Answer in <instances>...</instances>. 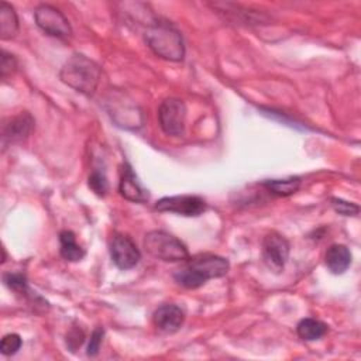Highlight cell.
Here are the masks:
<instances>
[{
	"mask_svg": "<svg viewBox=\"0 0 361 361\" xmlns=\"http://www.w3.org/2000/svg\"><path fill=\"white\" fill-rule=\"evenodd\" d=\"M230 269V264L224 257L216 254H199L189 257L186 265L173 274L178 285L186 289H196L209 279L221 278Z\"/></svg>",
	"mask_w": 361,
	"mask_h": 361,
	"instance_id": "6da1fadb",
	"label": "cell"
},
{
	"mask_svg": "<svg viewBox=\"0 0 361 361\" xmlns=\"http://www.w3.org/2000/svg\"><path fill=\"white\" fill-rule=\"evenodd\" d=\"M102 69L90 58L82 54H73L62 66L61 80L69 87L83 94H93L100 80Z\"/></svg>",
	"mask_w": 361,
	"mask_h": 361,
	"instance_id": "7a4b0ae2",
	"label": "cell"
},
{
	"mask_svg": "<svg viewBox=\"0 0 361 361\" xmlns=\"http://www.w3.org/2000/svg\"><path fill=\"white\" fill-rule=\"evenodd\" d=\"M145 42L151 51L166 61L179 62L185 56V45L180 32L165 21H155L145 31Z\"/></svg>",
	"mask_w": 361,
	"mask_h": 361,
	"instance_id": "3957f363",
	"label": "cell"
},
{
	"mask_svg": "<svg viewBox=\"0 0 361 361\" xmlns=\"http://www.w3.org/2000/svg\"><path fill=\"white\" fill-rule=\"evenodd\" d=\"M144 248L151 257L166 262H182L189 259L186 245L175 235L162 230L147 233L144 237Z\"/></svg>",
	"mask_w": 361,
	"mask_h": 361,
	"instance_id": "277c9868",
	"label": "cell"
},
{
	"mask_svg": "<svg viewBox=\"0 0 361 361\" xmlns=\"http://www.w3.org/2000/svg\"><path fill=\"white\" fill-rule=\"evenodd\" d=\"M34 18L38 28L42 30L47 35L65 39L72 34V28L68 18L54 6H38L34 11Z\"/></svg>",
	"mask_w": 361,
	"mask_h": 361,
	"instance_id": "5b68a950",
	"label": "cell"
},
{
	"mask_svg": "<svg viewBox=\"0 0 361 361\" xmlns=\"http://www.w3.org/2000/svg\"><path fill=\"white\" fill-rule=\"evenodd\" d=\"M158 120L162 131L168 135H180L185 131L186 106L180 99L168 97L158 109Z\"/></svg>",
	"mask_w": 361,
	"mask_h": 361,
	"instance_id": "8992f818",
	"label": "cell"
},
{
	"mask_svg": "<svg viewBox=\"0 0 361 361\" xmlns=\"http://www.w3.org/2000/svg\"><path fill=\"white\" fill-rule=\"evenodd\" d=\"M154 209L158 212H169L180 216H186V217H196V216H200L207 209V204L204 199H202L200 196L180 195V196H165L157 200Z\"/></svg>",
	"mask_w": 361,
	"mask_h": 361,
	"instance_id": "52a82bcc",
	"label": "cell"
},
{
	"mask_svg": "<svg viewBox=\"0 0 361 361\" xmlns=\"http://www.w3.org/2000/svg\"><path fill=\"white\" fill-rule=\"evenodd\" d=\"M289 250L288 240L276 231L268 233L262 240V259L265 265L276 274L285 268L289 258Z\"/></svg>",
	"mask_w": 361,
	"mask_h": 361,
	"instance_id": "ba28073f",
	"label": "cell"
},
{
	"mask_svg": "<svg viewBox=\"0 0 361 361\" xmlns=\"http://www.w3.org/2000/svg\"><path fill=\"white\" fill-rule=\"evenodd\" d=\"M110 257L117 268L130 269L140 262L141 252L131 237L126 234H116L110 244Z\"/></svg>",
	"mask_w": 361,
	"mask_h": 361,
	"instance_id": "9c48e42d",
	"label": "cell"
},
{
	"mask_svg": "<svg viewBox=\"0 0 361 361\" xmlns=\"http://www.w3.org/2000/svg\"><path fill=\"white\" fill-rule=\"evenodd\" d=\"M34 128V118L30 113L21 111L14 117H10L3 124L1 131V144L6 148L11 144L23 142L28 138Z\"/></svg>",
	"mask_w": 361,
	"mask_h": 361,
	"instance_id": "30bf717a",
	"label": "cell"
},
{
	"mask_svg": "<svg viewBox=\"0 0 361 361\" xmlns=\"http://www.w3.org/2000/svg\"><path fill=\"white\" fill-rule=\"evenodd\" d=\"M152 320L158 330L164 333H175L183 324L185 313L176 305H162L154 312Z\"/></svg>",
	"mask_w": 361,
	"mask_h": 361,
	"instance_id": "8fae6325",
	"label": "cell"
},
{
	"mask_svg": "<svg viewBox=\"0 0 361 361\" xmlns=\"http://www.w3.org/2000/svg\"><path fill=\"white\" fill-rule=\"evenodd\" d=\"M118 192L124 199H127L130 202L144 203L148 200L147 190L141 186L134 171L131 169V166L128 164L123 165L121 178H120V183H118Z\"/></svg>",
	"mask_w": 361,
	"mask_h": 361,
	"instance_id": "7c38bea8",
	"label": "cell"
},
{
	"mask_svg": "<svg viewBox=\"0 0 361 361\" xmlns=\"http://www.w3.org/2000/svg\"><path fill=\"white\" fill-rule=\"evenodd\" d=\"M351 251L343 244H331L324 254V264L334 275L344 274L351 265Z\"/></svg>",
	"mask_w": 361,
	"mask_h": 361,
	"instance_id": "4fadbf2b",
	"label": "cell"
},
{
	"mask_svg": "<svg viewBox=\"0 0 361 361\" xmlns=\"http://www.w3.org/2000/svg\"><path fill=\"white\" fill-rule=\"evenodd\" d=\"M59 254L65 261L76 262L85 257V250L76 243V237L71 230L59 233Z\"/></svg>",
	"mask_w": 361,
	"mask_h": 361,
	"instance_id": "5bb4252c",
	"label": "cell"
},
{
	"mask_svg": "<svg viewBox=\"0 0 361 361\" xmlns=\"http://www.w3.org/2000/svg\"><path fill=\"white\" fill-rule=\"evenodd\" d=\"M329 331V326L323 323L322 320L313 319V317H306L302 319L298 326H296V333L298 336L305 340V341H314L322 338L326 333Z\"/></svg>",
	"mask_w": 361,
	"mask_h": 361,
	"instance_id": "9a60e30c",
	"label": "cell"
},
{
	"mask_svg": "<svg viewBox=\"0 0 361 361\" xmlns=\"http://www.w3.org/2000/svg\"><path fill=\"white\" fill-rule=\"evenodd\" d=\"M18 31V18L14 8L6 3H0V37L1 39L13 38Z\"/></svg>",
	"mask_w": 361,
	"mask_h": 361,
	"instance_id": "2e32d148",
	"label": "cell"
},
{
	"mask_svg": "<svg viewBox=\"0 0 361 361\" xmlns=\"http://www.w3.org/2000/svg\"><path fill=\"white\" fill-rule=\"evenodd\" d=\"M262 186L276 196H290L299 190L300 178L290 176L288 179H268L262 182Z\"/></svg>",
	"mask_w": 361,
	"mask_h": 361,
	"instance_id": "e0dca14e",
	"label": "cell"
},
{
	"mask_svg": "<svg viewBox=\"0 0 361 361\" xmlns=\"http://www.w3.org/2000/svg\"><path fill=\"white\" fill-rule=\"evenodd\" d=\"M3 281L8 289L17 293H25L28 290L27 278L21 272H7L3 275Z\"/></svg>",
	"mask_w": 361,
	"mask_h": 361,
	"instance_id": "ac0fdd59",
	"label": "cell"
},
{
	"mask_svg": "<svg viewBox=\"0 0 361 361\" xmlns=\"http://www.w3.org/2000/svg\"><path fill=\"white\" fill-rule=\"evenodd\" d=\"M21 345H23L21 337L18 334H16V333H10V334H6L1 338L0 351L4 355H13V354H16L20 350Z\"/></svg>",
	"mask_w": 361,
	"mask_h": 361,
	"instance_id": "d6986e66",
	"label": "cell"
},
{
	"mask_svg": "<svg viewBox=\"0 0 361 361\" xmlns=\"http://www.w3.org/2000/svg\"><path fill=\"white\" fill-rule=\"evenodd\" d=\"M89 188L97 195V196H104L109 190V183L104 176V173L94 171L89 176Z\"/></svg>",
	"mask_w": 361,
	"mask_h": 361,
	"instance_id": "ffe728a7",
	"label": "cell"
},
{
	"mask_svg": "<svg viewBox=\"0 0 361 361\" xmlns=\"http://www.w3.org/2000/svg\"><path fill=\"white\" fill-rule=\"evenodd\" d=\"M331 206L338 214H343V216H357L360 212V207L355 203L345 202V200L337 199V197L331 199Z\"/></svg>",
	"mask_w": 361,
	"mask_h": 361,
	"instance_id": "44dd1931",
	"label": "cell"
},
{
	"mask_svg": "<svg viewBox=\"0 0 361 361\" xmlns=\"http://www.w3.org/2000/svg\"><path fill=\"white\" fill-rule=\"evenodd\" d=\"M103 336H104V330L103 327H96L90 336V341L87 344V350H86V354L89 357H94L99 354V350H100V344L103 341Z\"/></svg>",
	"mask_w": 361,
	"mask_h": 361,
	"instance_id": "7402d4cb",
	"label": "cell"
},
{
	"mask_svg": "<svg viewBox=\"0 0 361 361\" xmlns=\"http://www.w3.org/2000/svg\"><path fill=\"white\" fill-rule=\"evenodd\" d=\"M85 341V333L80 327H72L66 334V345L71 351H75Z\"/></svg>",
	"mask_w": 361,
	"mask_h": 361,
	"instance_id": "603a6c76",
	"label": "cell"
},
{
	"mask_svg": "<svg viewBox=\"0 0 361 361\" xmlns=\"http://www.w3.org/2000/svg\"><path fill=\"white\" fill-rule=\"evenodd\" d=\"M16 68H17V61H16V58H14L11 54L3 51V52H1V65H0L1 78H6V76L11 75V73L16 71Z\"/></svg>",
	"mask_w": 361,
	"mask_h": 361,
	"instance_id": "cb8c5ba5",
	"label": "cell"
}]
</instances>
